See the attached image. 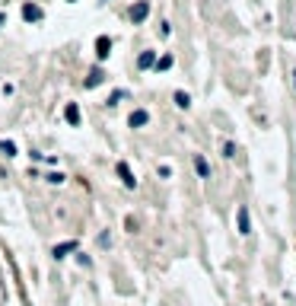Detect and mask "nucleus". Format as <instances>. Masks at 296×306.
Masks as SVG:
<instances>
[{"mask_svg": "<svg viewBox=\"0 0 296 306\" xmlns=\"http://www.w3.org/2000/svg\"><path fill=\"white\" fill-rule=\"evenodd\" d=\"M42 16H45V10L38 3H23V19L26 23H38Z\"/></svg>", "mask_w": 296, "mask_h": 306, "instance_id": "obj_1", "label": "nucleus"}, {"mask_svg": "<svg viewBox=\"0 0 296 306\" xmlns=\"http://www.w3.org/2000/svg\"><path fill=\"white\" fill-rule=\"evenodd\" d=\"M127 125H131V128H144V125H150V112H147V108H134L131 118H127Z\"/></svg>", "mask_w": 296, "mask_h": 306, "instance_id": "obj_2", "label": "nucleus"}, {"mask_svg": "<svg viewBox=\"0 0 296 306\" xmlns=\"http://www.w3.org/2000/svg\"><path fill=\"white\" fill-rule=\"evenodd\" d=\"M109 54H112V38H109V35H99V38H96V58L105 61Z\"/></svg>", "mask_w": 296, "mask_h": 306, "instance_id": "obj_3", "label": "nucleus"}, {"mask_svg": "<svg viewBox=\"0 0 296 306\" xmlns=\"http://www.w3.org/2000/svg\"><path fill=\"white\" fill-rule=\"evenodd\" d=\"M147 16H150V3H147V0H140V3H137V6L131 10V19H134V23L140 26V23H144Z\"/></svg>", "mask_w": 296, "mask_h": 306, "instance_id": "obj_4", "label": "nucleus"}, {"mask_svg": "<svg viewBox=\"0 0 296 306\" xmlns=\"http://www.w3.org/2000/svg\"><path fill=\"white\" fill-rule=\"evenodd\" d=\"M118 175H121V182H124V185L127 188H134V185H137V179H134V172H131V166H127V163H118Z\"/></svg>", "mask_w": 296, "mask_h": 306, "instance_id": "obj_5", "label": "nucleus"}, {"mask_svg": "<svg viewBox=\"0 0 296 306\" xmlns=\"http://www.w3.org/2000/svg\"><path fill=\"white\" fill-rule=\"evenodd\" d=\"M70 252H77V239H67V242H60V246L51 249V255H55V258H64V255H70Z\"/></svg>", "mask_w": 296, "mask_h": 306, "instance_id": "obj_6", "label": "nucleus"}, {"mask_svg": "<svg viewBox=\"0 0 296 306\" xmlns=\"http://www.w3.org/2000/svg\"><path fill=\"white\" fill-rule=\"evenodd\" d=\"M236 217H239V233H242V236H248V233H252V220H248V207H239V210H236Z\"/></svg>", "mask_w": 296, "mask_h": 306, "instance_id": "obj_7", "label": "nucleus"}, {"mask_svg": "<svg viewBox=\"0 0 296 306\" xmlns=\"http://www.w3.org/2000/svg\"><path fill=\"white\" fill-rule=\"evenodd\" d=\"M64 121H67V125H80V108H77V102H67V105H64Z\"/></svg>", "mask_w": 296, "mask_h": 306, "instance_id": "obj_8", "label": "nucleus"}, {"mask_svg": "<svg viewBox=\"0 0 296 306\" xmlns=\"http://www.w3.org/2000/svg\"><path fill=\"white\" fill-rule=\"evenodd\" d=\"M153 64H156V51H144L137 58V67H140V70H150Z\"/></svg>", "mask_w": 296, "mask_h": 306, "instance_id": "obj_9", "label": "nucleus"}, {"mask_svg": "<svg viewBox=\"0 0 296 306\" xmlns=\"http://www.w3.org/2000/svg\"><path fill=\"white\" fill-rule=\"evenodd\" d=\"M194 169H198L201 179H210V163H207L204 156H194Z\"/></svg>", "mask_w": 296, "mask_h": 306, "instance_id": "obj_10", "label": "nucleus"}, {"mask_svg": "<svg viewBox=\"0 0 296 306\" xmlns=\"http://www.w3.org/2000/svg\"><path fill=\"white\" fill-rule=\"evenodd\" d=\"M102 77H105V73L99 70V67H92V70H89V77H86V90H92V86H99V83H102Z\"/></svg>", "mask_w": 296, "mask_h": 306, "instance_id": "obj_11", "label": "nucleus"}, {"mask_svg": "<svg viewBox=\"0 0 296 306\" xmlns=\"http://www.w3.org/2000/svg\"><path fill=\"white\" fill-rule=\"evenodd\" d=\"M0 153H3V156H16V144H13V140H0Z\"/></svg>", "mask_w": 296, "mask_h": 306, "instance_id": "obj_12", "label": "nucleus"}, {"mask_svg": "<svg viewBox=\"0 0 296 306\" xmlns=\"http://www.w3.org/2000/svg\"><path fill=\"white\" fill-rule=\"evenodd\" d=\"M176 105L178 108H188V105H191V96H188V93H176Z\"/></svg>", "mask_w": 296, "mask_h": 306, "instance_id": "obj_13", "label": "nucleus"}, {"mask_svg": "<svg viewBox=\"0 0 296 306\" xmlns=\"http://www.w3.org/2000/svg\"><path fill=\"white\" fill-rule=\"evenodd\" d=\"M124 230L127 233H137V220H134V217H124Z\"/></svg>", "mask_w": 296, "mask_h": 306, "instance_id": "obj_14", "label": "nucleus"}, {"mask_svg": "<svg viewBox=\"0 0 296 306\" xmlns=\"http://www.w3.org/2000/svg\"><path fill=\"white\" fill-rule=\"evenodd\" d=\"M64 179H67L64 172H51V175H48V182H51V185H60V182H64Z\"/></svg>", "mask_w": 296, "mask_h": 306, "instance_id": "obj_15", "label": "nucleus"}, {"mask_svg": "<svg viewBox=\"0 0 296 306\" xmlns=\"http://www.w3.org/2000/svg\"><path fill=\"white\" fill-rule=\"evenodd\" d=\"M156 67H159V70H169V67H172V58H169V54H166L163 61H156Z\"/></svg>", "mask_w": 296, "mask_h": 306, "instance_id": "obj_16", "label": "nucleus"}, {"mask_svg": "<svg viewBox=\"0 0 296 306\" xmlns=\"http://www.w3.org/2000/svg\"><path fill=\"white\" fill-rule=\"evenodd\" d=\"M233 153H236V147H233L230 140H226V144H223V156H233Z\"/></svg>", "mask_w": 296, "mask_h": 306, "instance_id": "obj_17", "label": "nucleus"}, {"mask_svg": "<svg viewBox=\"0 0 296 306\" xmlns=\"http://www.w3.org/2000/svg\"><path fill=\"white\" fill-rule=\"evenodd\" d=\"M118 99H124V90H118V93H115V96H112V99H109V105H118Z\"/></svg>", "mask_w": 296, "mask_h": 306, "instance_id": "obj_18", "label": "nucleus"}, {"mask_svg": "<svg viewBox=\"0 0 296 306\" xmlns=\"http://www.w3.org/2000/svg\"><path fill=\"white\" fill-rule=\"evenodd\" d=\"M6 23V13H0V26H3Z\"/></svg>", "mask_w": 296, "mask_h": 306, "instance_id": "obj_19", "label": "nucleus"}, {"mask_svg": "<svg viewBox=\"0 0 296 306\" xmlns=\"http://www.w3.org/2000/svg\"><path fill=\"white\" fill-rule=\"evenodd\" d=\"M293 86H296V70H293Z\"/></svg>", "mask_w": 296, "mask_h": 306, "instance_id": "obj_20", "label": "nucleus"}, {"mask_svg": "<svg viewBox=\"0 0 296 306\" xmlns=\"http://www.w3.org/2000/svg\"><path fill=\"white\" fill-rule=\"evenodd\" d=\"M70 3H73V0H70Z\"/></svg>", "mask_w": 296, "mask_h": 306, "instance_id": "obj_21", "label": "nucleus"}]
</instances>
